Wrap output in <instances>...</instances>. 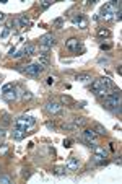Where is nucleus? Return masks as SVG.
Segmentation results:
<instances>
[{
	"label": "nucleus",
	"instance_id": "26",
	"mask_svg": "<svg viewBox=\"0 0 122 184\" xmlns=\"http://www.w3.org/2000/svg\"><path fill=\"white\" fill-rule=\"evenodd\" d=\"M62 25H64V18H57L54 21V26H57V28H60Z\"/></svg>",
	"mask_w": 122,
	"mask_h": 184
},
{
	"label": "nucleus",
	"instance_id": "19",
	"mask_svg": "<svg viewBox=\"0 0 122 184\" xmlns=\"http://www.w3.org/2000/svg\"><path fill=\"white\" fill-rule=\"evenodd\" d=\"M55 176H64L65 173H67V168H64V166H57L54 171H52Z\"/></svg>",
	"mask_w": 122,
	"mask_h": 184
},
{
	"label": "nucleus",
	"instance_id": "18",
	"mask_svg": "<svg viewBox=\"0 0 122 184\" xmlns=\"http://www.w3.org/2000/svg\"><path fill=\"white\" fill-rule=\"evenodd\" d=\"M93 129H95V132H96L98 135H106V129L101 126V124H95V127H93Z\"/></svg>",
	"mask_w": 122,
	"mask_h": 184
},
{
	"label": "nucleus",
	"instance_id": "27",
	"mask_svg": "<svg viewBox=\"0 0 122 184\" xmlns=\"http://www.w3.org/2000/svg\"><path fill=\"white\" fill-rule=\"evenodd\" d=\"M0 182H5V184H8V182H11V179L8 178V176H0Z\"/></svg>",
	"mask_w": 122,
	"mask_h": 184
},
{
	"label": "nucleus",
	"instance_id": "22",
	"mask_svg": "<svg viewBox=\"0 0 122 184\" xmlns=\"http://www.w3.org/2000/svg\"><path fill=\"white\" fill-rule=\"evenodd\" d=\"M11 90H15V85H13V83H7V85L2 86V93H7V91H11Z\"/></svg>",
	"mask_w": 122,
	"mask_h": 184
},
{
	"label": "nucleus",
	"instance_id": "6",
	"mask_svg": "<svg viewBox=\"0 0 122 184\" xmlns=\"http://www.w3.org/2000/svg\"><path fill=\"white\" fill-rule=\"evenodd\" d=\"M65 47H67L68 51H72V52H78V49H83L81 47V44H80V41L77 38H70L67 42H65Z\"/></svg>",
	"mask_w": 122,
	"mask_h": 184
},
{
	"label": "nucleus",
	"instance_id": "28",
	"mask_svg": "<svg viewBox=\"0 0 122 184\" xmlns=\"http://www.w3.org/2000/svg\"><path fill=\"white\" fill-rule=\"evenodd\" d=\"M8 34H10V28H5V30H3V33H2V38L3 39L8 38Z\"/></svg>",
	"mask_w": 122,
	"mask_h": 184
},
{
	"label": "nucleus",
	"instance_id": "36",
	"mask_svg": "<svg viewBox=\"0 0 122 184\" xmlns=\"http://www.w3.org/2000/svg\"><path fill=\"white\" fill-rule=\"evenodd\" d=\"M3 18H5V13H2V11H0V21H2Z\"/></svg>",
	"mask_w": 122,
	"mask_h": 184
},
{
	"label": "nucleus",
	"instance_id": "11",
	"mask_svg": "<svg viewBox=\"0 0 122 184\" xmlns=\"http://www.w3.org/2000/svg\"><path fill=\"white\" fill-rule=\"evenodd\" d=\"M24 135H26V130H24V129H20V127H15L13 132H11V137H13L15 140H21Z\"/></svg>",
	"mask_w": 122,
	"mask_h": 184
},
{
	"label": "nucleus",
	"instance_id": "7",
	"mask_svg": "<svg viewBox=\"0 0 122 184\" xmlns=\"http://www.w3.org/2000/svg\"><path fill=\"white\" fill-rule=\"evenodd\" d=\"M93 153H95V160H104L108 158V150L104 148V147H99V145H95L93 147Z\"/></svg>",
	"mask_w": 122,
	"mask_h": 184
},
{
	"label": "nucleus",
	"instance_id": "8",
	"mask_svg": "<svg viewBox=\"0 0 122 184\" xmlns=\"http://www.w3.org/2000/svg\"><path fill=\"white\" fill-rule=\"evenodd\" d=\"M72 23H73L75 26L81 28V30H85V28L88 26V21H86V18H85L83 15H75V17L72 18Z\"/></svg>",
	"mask_w": 122,
	"mask_h": 184
},
{
	"label": "nucleus",
	"instance_id": "2",
	"mask_svg": "<svg viewBox=\"0 0 122 184\" xmlns=\"http://www.w3.org/2000/svg\"><path fill=\"white\" fill-rule=\"evenodd\" d=\"M44 69L46 67H42L39 62H36V64H30V65H26L24 69H20L23 72V73H26V75H30V77H38L39 73H42Z\"/></svg>",
	"mask_w": 122,
	"mask_h": 184
},
{
	"label": "nucleus",
	"instance_id": "17",
	"mask_svg": "<svg viewBox=\"0 0 122 184\" xmlns=\"http://www.w3.org/2000/svg\"><path fill=\"white\" fill-rule=\"evenodd\" d=\"M23 52L26 54V55H33L36 52V47L33 46V44H28V46H24V49H23Z\"/></svg>",
	"mask_w": 122,
	"mask_h": 184
},
{
	"label": "nucleus",
	"instance_id": "20",
	"mask_svg": "<svg viewBox=\"0 0 122 184\" xmlns=\"http://www.w3.org/2000/svg\"><path fill=\"white\" fill-rule=\"evenodd\" d=\"M18 21H20V25H21L23 28H24V26H30V25H31V21H30V18H28V17H20V20H18Z\"/></svg>",
	"mask_w": 122,
	"mask_h": 184
},
{
	"label": "nucleus",
	"instance_id": "30",
	"mask_svg": "<svg viewBox=\"0 0 122 184\" xmlns=\"http://www.w3.org/2000/svg\"><path fill=\"white\" fill-rule=\"evenodd\" d=\"M46 127H47V129H52V130H54V129H55V126H54V122H47V124H46Z\"/></svg>",
	"mask_w": 122,
	"mask_h": 184
},
{
	"label": "nucleus",
	"instance_id": "21",
	"mask_svg": "<svg viewBox=\"0 0 122 184\" xmlns=\"http://www.w3.org/2000/svg\"><path fill=\"white\" fill-rule=\"evenodd\" d=\"M11 122V117H10V114H7V113H3L2 114V124L3 126H8V124Z\"/></svg>",
	"mask_w": 122,
	"mask_h": 184
},
{
	"label": "nucleus",
	"instance_id": "34",
	"mask_svg": "<svg viewBox=\"0 0 122 184\" xmlns=\"http://www.w3.org/2000/svg\"><path fill=\"white\" fill-rule=\"evenodd\" d=\"M52 83H54V78L49 77V78H47V85H52Z\"/></svg>",
	"mask_w": 122,
	"mask_h": 184
},
{
	"label": "nucleus",
	"instance_id": "32",
	"mask_svg": "<svg viewBox=\"0 0 122 184\" xmlns=\"http://www.w3.org/2000/svg\"><path fill=\"white\" fill-rule=\"evenodd\" d=\"M62 103H72V99L68 96H62Z\"/></svg>",
	"mask_w": 122,
	"mask_h": 184
},
{
	"label": "nucleus",
	"instance_id": "5",
	"mask_svg": "<svg viewBox=\"0 0 122 184\" xmlns=\"http://www.w3.org/2000/svg\"><path fill=\"white\" fill-rule=\"evenodd\" d=\"M46 111L51 114H60L62 113V104L57 101H47L46 103Z\"/></svg>",
	"mask_w": 122,
	"mask_h": 184
},
{
	"label": "nucleus",
	"instance_id": "29",
	"mask_svg": "<svg viewBox=\"0 0 122 184\" xmlns=\"http://www.w3.org/2000/svg\"><path fill=\"white\" fill-rule=\"evenodd\" d=\"M111 44H101V49H103V51H109V49H111Z\"/></svg>",
	"mask_w": 122,
	"mask_h": 184
},
{
	"label": "nucleus",
	"instance_id": "3",
	"mask_svg": "<svg viewBox=\"0 0 122 184\" xmlns=\"http://www.w3.org/2000/svg\"><path fill=\"white\" fill-rule=\"evenodd\" d=\"M55 44V38L52 34H44L42 38L39 39V46H41V52L47 54V51L51 49L52 46Z\"/></svg>",
	"mask_w": 122,
	"mask_h": 184
},
{
	"label": "nucleus",
	"instance_id": "4",
	"mask_svg": "<svg viewBox=\"0 0 122 184\" xmlns=\"http://www.w3.org/2000/svg\"><path fill=\"white\" fill-rule=\"evenodd\" d=\"M120 98H111V96H106L104 103H103V108L104 109H109V111H117L120 113Z\"/></svg>",
	"mask_w": 122,
	"mask_h": 184
},
{
	"label": "nucleus",
	"instance_id": "9",
	"mask_svg": "<svg viewBox=\"0 0 122 184\" xmlns=\"http://www.w3.org/2000/svg\"><path fill=\"white\" fill-rule=\"evenodd\" d=\"M65 168H67V171H77L80 168V161H78V158H75V157H70L67 160V163H65Z\"/></svg>",
	"mask_w": 122,
	"mask_h": 184
},
{
	"label": "nucleus",
	"instance_id": "33",
	"mask_svg": "<svg viewBox=\"0 0 122 184\" xmlns=\"http://www.w3.org/2000/svg\"><path fill=\"white\" fill-rule=\"evenodd\" d=\"M85 104H86L85 101H80V103H77V108H85Z\"/></svg>",
	"mask_w": 122,
	"mask_h": 184
},
{
	"label": "nucleus",
	"instance_id": "13",
	"mask_svg": "<svg viewBox=\"0 0 122 184\" xmlns=\"http://www.w3.org/2000/svg\"><path fill=\"white\" fill-rule=\"evenodd\" d=\"M3 99H5V101H15V99H16V93H15V90L3 93Z\"/></svg>",
	"mask_w": 122,
	"mask_h": 184
},
{
	"label": "nucleus",
	"instance_id": "12",
	"mask_svg": "<svg viewBox=\"0 0 122 184\" xmlns=\"http://www.w3.org/2000/svg\"><path fill=\"white\" fill-rule=\"evenodd\" d=\"M86 122H88V119L86 117H73V126L75 127H83V126H86Z\"/></svg>",
	"mask_w": 122,
	"mask_h": 184
},
{
	"label": "nucleus",
	"instance_id": "25",
	"mask_svg": "<svg viewBox=\"0 0 122 184\" xmlns=\"http://www.w3.org/2000/svg\"><path fill=\"white\" fill-rule=\"evenodd\" d=\"M21 98L24 99V101H28V99H31V98H33V93H30V91H24Z\"/></svg>",
	"mask_w": 122,
	"mask_h": 184
},
{
	"label": "nucleus",
	"instance_id": "24",
	"mask_svg": "<svg viewBox=\"0 0 122 184\" xmlns=\"http://www.w3.org/2000/svg\"><path fill=\"white\" fill-rule=\"evenodd\" d=\"M21 55H24V52H23V51H15V52L11 54L10 57H13V59H20V57H21Z\"/></svg>",
	"mask_w": 122,
	"mask_h": 184
},
{
	"label": "nucleus",
	"instance_id": "16",
	"mask_svg": "<svg viewBox=\"0 0 122 184\" xmlns=\"http://www.w3.org/2000/svg\"><path fill=\"white\" fill-rule=\"evenodd\" d=\"M75 80H78V82H89V80H91V75L89 73H78L75 77Z\"/></svg>",
	"mask_w": 122,
	"mask_h": 184
},
{
	"label": "nucleus",
	"instance_id": "23",
	"mask_svg": "<svg viewBox=\"0 0 122 184\" xmlns=\"http://www.w3.org/2000/svg\"><path fill=\"white\" fill-rule=\"evenodd\" d=\"M51 5H52V2H51V0H44V2L41 3V10H46V8H49Z\"/></svg>",
	"mask_w": 122,
	"mask_h": 184
},
{
	"label": "nucleus",
	"instance_id": "10",
	"mask_svg": "<svg viewBox=\"0 0 122 184\" xmlns=\"http://www.w3.org/2000/svg\"><path fill=\"white\" fill-rule=\"evenodd\" d=\"M83 139L88 142H96L98 139V134L95 132V129H85L83 130Z\"/></svg>",
	"mask_w": 122,
	"mask_h": 184
},
{
	"label": "nucleus",
	"instance_id": "1",
	"mask_svg": "<svg viewBox=\"0 0 122 184\" xmlns=\"http://www.w3.org/2000/svg\"><path fill=\"white\" fill-rule=\"evenodd\" d=\"M36 124V119L31 117V116H20V117L15 119V127H20V129H24L28 134V130L33 129V126Z\"/></svg>",
	"mask_w": 122,
	"mask_h": 184
},
{
	"label": "nucleus",
	"instance_id": "15",
	"mask_svg": "<svg viewBox=\"0 0 122 184\" xmlns=\"http://www.w3.org/2000/svg\"><path fill=\"white\" fill-rule=\"evenodd\" d=\"M39 64L42 67H47L49 64H51V62H49V55L47 54H39Z\"/></svg>",
	"mask_w": 122,
	"mask_h": 184
},
{
	"label": "nucleus",
	"instance_id": "37",
	"mask_svg": "<svg viewBox=\"0 0 122 184\" xmlns=\"http://www.w3.org/2000/svg\"><path fill=\"white\" fill-rule=\"evenodd\" d=\"M3 134V129H2V127H0V135H2Z\"/></svg>",
	"mask_w": 122,
	"mask_h": 184
},
{
	"label": "nucleus",
	"instance_id": "31",
	"mask_svg": "<svg viewBox=\"0 0 122 184\" xmlns=\"http://www.w3.org/2000/svg\"><path fill=\"white\" fill-rule=\"evenodd\" d=\"M64 145H65V147H67V148H68V147H72V142L68 140V139H65V140H64Z\"/></svg>",
	"mask_w": 122,
	"mask_h": 184
},
{
	"label": "nucleus",
	"instance_id": "14",
	"mask_svg": "<svg viewBox=\"0 0 122 184\" xmlns=\"http://www.w3.org/2000/svg\"><path fill=\"white\" fill-rule=\"evenodd\" d=\"M111 31L109 30H106V28H99V30H98V36H99V38H111Z\"/></svg>",
	"mask_w": 122,
	"mask_h": 184
},
{
	"label": "nucleus",
	"instance_id": "35",
	"mask_svg": "<svg viewBox=\"0 0 122 184\" xmlns=\"http://www.w3.org/2000/svg\"><path fill=\"white\" fill-rule=\"evenodd\" d=\"M98 62H99V64H108V59H99Z\"/></svg>",
	"mask_w": 122,
	"mask_h": 184
}]
</instances>
